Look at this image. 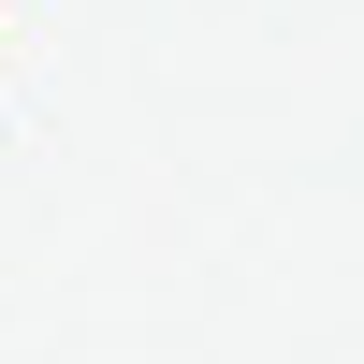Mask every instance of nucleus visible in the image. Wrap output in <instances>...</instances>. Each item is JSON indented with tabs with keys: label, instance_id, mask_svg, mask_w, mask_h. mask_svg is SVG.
I'll return each instance as SVG.
<instances>
[]
</instances>
